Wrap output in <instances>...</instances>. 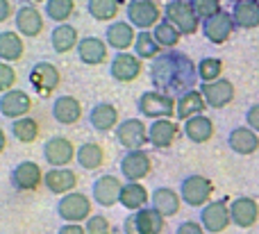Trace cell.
<instances>
[{"label":"cell","mask_w":259,"mask_h":234,"mask_svg":"<svg viewBox=\"0 0 259 234\" xmlns=\"http://www.w3.org/2000/svg\"><path fill=\"white\" fill-rule=\"evenodd\" d=\"M150 200H152V207L164 214L166 218L180 214V207H182V196H180L178 191H173L170 186H157V189L152 191Z\"/></svg>","instance_id":"27"},{"label":"cell","mask_w":259,"mask_h":234,"mask_svg":"<svg viewBox=\"0 0 259 234\" xmlns=\"http://www.w3.org/2000/svg\"><path fill=\"white\" fill-rule=\"evenodd\" d=\"M57 216L66 223H82L89 221L94 216L91 212V198L80 191H71V194L62 196L57 203Z\"/></svg>","instance_id":"5"},{"label":"cell","mask_w":259,"mask_h":234,"mask_svg":"<svg viewBox=\"0 0 259 234\" xmlns=\"http://www.w3.org/2000/svg\"><path fill=\"white\" fill-rule=\"evenodd\" d=\"M44 175L41 166L36 162H21L18 166H14L12 171V186L16 191H36L44 184Z\"/></svg>","instance_id":"14"},{"label":"cell","mask_w":259,"mask_h":234,"mask_svg":"<svg viewBox=\"0 0 259 234\" xmlns=\"http://www.w3.org/2000/svg\"><path fill=\"white\" fill-rule=\"evenodd\" d=\"M127 21L137 30H152L161 21V9L155 0H130Z\"/></svg>","instance_id":"6"},{"label":"cell","mask_w":259,"mask_h":234,"mask_svg":"<svg viewBox=\"0 0 259 234\" xmlns=\"http://www.w3.org/2000/svg\"><path fill=\"white\" fill-rule=\"evenodd\" d=\"M75 162L80 164L84 171H98V168L105 164V150H103V146L96 144V141H87V144H82L80 148H77Z\"/></svg>","instance_id":"33"},{"label":"cell","mask_w":259,"mask_h":234,"mask_svg":"<svg viewBox=\"0 0 259 234\" xmlns=\"http://www.w3.org/2000/svg\"><path fill=\"white\" fill-rule=\"evenodd\" d=\"M152 34H155L157 43H159L161 48H166V50H173L175 45L180 43V39H182V32H180L170 21H166V18L152 27Z\"/></svg>","instance_id":"39"},{"label":"cell","mask_w":259,"mask_h":234,"mask_svg":"<svg viewBox=\"0 0 259 234\" xmlns=\"http://www.w3.org/2000/svg\"><path fill=\"white\" fill-rule=\"evenodd\" d=\"M50 45H53L55 53L66 55V53H71L73 48L77 50V45H80V34H77V30L73 25L59 23L53 30V34H50Z\"/></svg>","instance_id":"29"},{"label":"cell","mask_w":259,"mask_h":234,"mask_svg":"<svg viewBox=\"0 0 259 234\" xmlns=\"http://www.w3.org/2000/svg\"><path fill=\"white\" fill-rule=\"evenodd\" d=\"M180 134V125L173 123L170 118H155V121L148 125V141H150L152 148H170L175 144Z\"/></svg>","instance_id":"19"},{"label":"cell","mask_w":259,"mask_h":234,"mask_svg":"<svg viewBox=\"0 0 259 234\" xmlns=\"http://www.w3.org/2000/svg\"><path fill=\"white\" fill-rule=\"evenodd\" d=\"M207 230L202 227V223H196V221H184L175 227V234H205Z\"/></svg>","instance_id":"45"},{"label":"cell","mask_w":259,"mask_h":234,"mask_svg":"<svg viewBox=\"0 0 259 234\" xmlns=\"http://www.w3.org/2000/svg\"><path fill=\"white\" fill-rule=\"evenodd\" d=\"M23 34L12 30L0 32V59L3 62H18L25 53V43L21 39Z\"/></svg>","instance_id":"34"},{"label":"cell","mask_w":259,"mask_h":234,"mask_svg":"<svg viewBox=\"0 0 259 234\" xmlns=\"http://www.w3.org/2000/svg\"><path fill=\"white\" fill-rule=\"evenodd\" d=\"M232 18H234V25L241 27V30H252V27H259V3H257V0L234 3Z\"/></svg>","instance_id":"31"},{"label":"cell","mask_w":259,"mask_h":234,"mask_svg":"<svg viewBox=\"0 0 259 234\" xmlns=\"http://www.w3.org/2000/svg\"><path fill=\"white\" fill-rule=\"evenodd\" d=\"M87 12L96 21H114L121 12V0H89Z\"/></svg>","instance_id":"38"},{"label":"cell","mask_w":259,"mask_h":234,"mask_svg":"<svg viewBox=\"0 0 259 234\" xmlns=\"http://www.w3.org/2000/svg\"><path fill=\"white\" fill-rule=\"evenodd\" d=\"M246 123H248V127H252L259 134V105H252L246 112Z\"/></svg>","instance_id":"46"},{"label":"cell","mask_w":259,"mask_h":234,"mask_svg":"<svg viewBox=\"0 0 259 234\" xmlns=\"http://www.w3.org/2000/svg\"><path fill=\"white\" fill-rule=\"evenodd\" d=\"M75 12V0H48L46 3V16L50 21L66 23Z\"/></svg>","instance_id":"40"},{"label":"cell","mask_w":259,"mask_h":234,"mask_svg":"<svg viewBox=\"0 0 259 234\" xmlns=\"http://www.w3.org/2000/svg\"><path fill=\"white\" fill-rule=\"evenodd\" d=\"M137 109L146 118H170V116H178V100L173 96L161 93V91L155 89L139 96Z\"/></svg>","instance_id":"2"},{"label":"cell","mask_w":259,"mask_h":234,"mask_svg":"<svg viewBox=\"0 0 259 234\" xmlns=\"http://www.w3.org/2000/svg\"><path fill=\"white\" fill-rule=\"evenodd\" d=\"M87 234H112V223L103 214H94L89 221H84Z\"/></svg>","instance_id":"43"},{"label":"cell","mask_w":259,"mask_h":234,"mask_svg":"<svg viewBox=\"0 0 259 234\" xmlns=\"http://www.w3.org/2000/svg\"><path fill=\"white\" fill-rule=\"evenodd\" d=\"M161 45L157 43L152 30H139L137 41H134V55L139 59H157L161 55Z\"/></svg>","instance_id":"36"},{"label":"cell","mask_w":259,"mask_h":234,"mask_svg":"<svg viewBox=\"0 0 259 234\" xmlns=\"http://www.w3.org/2000/svg\"><path fill=\"white\" fill-rule=\"evenodd\" d=\"M121 191L123 182L116 175H100L91 186V198L100 207H114L116 203H121Z\"/></svg>","instance_id":"12"},{"label":"cell","mask_w":259,"mask_h":234,"mask_svg":"<svg viewBox=\"0 0 259 234\" xmlns=\"http://www.w3.org/2000/svg\"><path fill=\"white\" fill-rule=\"evenodd\" d=\"M230 214H232V223L237 227H252L259 221V203L250 196H239L230 203Z\"/></svg>","instance_id":"20"},{"label":"cell","mask_w":259,"mask_h":234,"mask_svg":"<svg viewBox=\"0 0 259 234\" xmlns=\"http://www.w3.org/2000/svg\"><path fill=\"white\" fill-rule=\"evenodd\" d=\"M200 223L207 232L211 234H219V232H225L228 225L232 223V214H230V200L223 198V200H211L202 207L200 212Z\"/></svg>","instance_id":"7"},{"label":"cell","mask_w":259,"mask_h":234,"mask_svg":"<svg viewBox=\"0 0 259 234\" xmlns=\"http://www.w3.org/2000/svg\"><path fill=\"white\" fill-rule=\"evenodd\" d=\"M134 25L130 21H114L109 23L107 32H105V41L109 43V48L118 50V53H125V50L134 48V41H137Z\"/></svg>","instance_id":"21"},{"label":"cell","mask_w":259,"mask_h":234,"mask_svg":"<svg viewBox=\"0 0 259 234\" xmlns=\"http://www.w3.org/2000/svg\"><path fill=\"white\" fill-rule=\"evenodd\" d=\"M77 157V148L66 136H50L44 144V159L53 168H64Z\"/></svg>","instance_id":"8"},{"label":"cell","mask_w":259,"mask_h":234,"mask_svg":"<svg viewBox=\"0 0 259 234\" xmlns=\"http://www.w3.org/2000/svg\"><path fill=\"white\" fill-rule=\"evenodd\" d=\"M14 23H16V32L23 36H39L44 32V14L34 7V5L25 3L16 9V16H14Z\"/></svg>","instance_id":"18"},{"label":"cell","mask_w":259,"mask_h":234,"mask_svg":"<svg viewBox=\"0 0 259 234\" xmlns=\"http://www.w3.org/2000/svg\"><path fill=\"white\" fill-rule=\"evenodd\" d=\"M207 107H209V105H207L202 91L191 89V91H187V93H182L178 98V118L180 121H189V118L202 114Z\"/></svg>","instance_id":"30"},{"label":"cell","mask_w":259,"mask_h":234,"mask_svg":"<svg viewBox=\"0 0 259 234\" xmlns=\"http://www.w3.org/2000/svg\"><path fill=\"white\" fill-rule=\"evenodd\" d=\"M53 118L59 125H73L82 118V105L73 96H59L53 103Z\"/></svg>","instance_id":"26"},{"label":"cell","mask_w":259,"mask_h":234,"mask_svg":"<svg viewBox=\"0 0 259 234\" xmlns=\"http://www.w3.org/2000/svg\"><path fill=\"white\" fill-rule=\"evenodd\" d=\"M57 234H87V227L80 223H66V225L59 227Z\"/></svg>","instance_id":"47"},{"label":"cell","mask_w":259,"mask_h":234,"mask_svg":"<svg viewBox=\"0 0 259 234\" xmlns=\"http://www.w3.org/2000/svg\"><path fill=\"white\" fill-rule=\"evenodd\" d=\"M200 91H202V96H205L207 105H209L211 109L228 107V105L234 100V96H237V91H234V84L230 80H225V77H221V80H214V82H202Z\"/></svg>","instance_id":"15"},{"label":"cell","mask_w":259,"mask_h":234,"mask_svg":"<svg viewBox=\"0 0 259 234\" xmlns=\"http://www.w3.org/2000/svg\"><path fill=\"white\" fill-rule=\"evenodd\" d=\"M89 123L96 132H109L118 127V109L112 103H98L91 107L89 112Z\"/></svg>","instance_id":"25"},{"label":"cell","mask_w":259,"mask_h":234,"mask_svg":"<svg viewBox=\"0 0 259 234\" xmlns=\"http://www.w3.org/2000/svg\"><path fill=\"white\" fill-rule=\"evenodd\" d=\"M184 136L193 144H207L214 136V121L205 114L189 118V121H184Z\"/></svg>","instance_id":"28"},{"label":"cell","mask_w":259,"mask_h":234,"mask_svg":"<svg viewBox=\"0 0 259 234\" xmlns=\"http://www.w3.org/2000/svg\"><path fill=\"white\" fill-rule=\"evenodd\" d=\"M9 16H12V3L9 0H0V23L9 21Z\"/></svg>","instance_id":"49"},{"label":"cell","mask_w":259,"mask_h":234,"mask_svg":"<svg viewBox=\"0 0 259 234\" xmlns=\"http://www.w3.org/2000/svg\"><path fill=\"white\" fill-rule=\"evenodd\" d=\"M164 18L173 23V25L182 32V36L196 34L198 27H200V18H198L191 0H170V3H166Z\"/></svg>","instance_id":"3"},{"label":"cell","mask_w":259,"mask_h":234,"mask_svg":"<svg viewBox=\"0 0 259 234\" xmlns=\"http://www.w3.org/2000/svg\"><path fill=\"white\" fill-rule=\"evenodd\" d=\"M191 5L200 21H207V18L223 12V9H221V0H191Z\"/></svg>","instance_id":"42"},{"label":"cell","mask_w":259,"mask_h":234,"mask_svg":"<svg viewBox=\"0 0 259 234\" xmlns=\"http://www.w3.org/2000/svg\"><path fill=\"white\" fill-rule=\"evenodd\" d=\"M137 225H139V234H161L164 232V214L157 212L155 207H143L137 214Z\"/></svg>","instance_id":"35"},{"label":"cell","mask_w":259,"mask_h":234,"mask_svg":"<svg viewBox=\"0 0 259 234\" xmlns=\"http://www.w3.org/2000/svg\"><path fill=\"white\" fill-rule=\"evenodd\" d=\"M116 141L127 150H139L143 148L148 141V127L141 118H125V121L118 123L116 130Z\"/></svg>","instance_id":"9"},{"label":"cell","mask_w":259,"mask_h":234,"mask_svg":"<svg viewBox=\"0 0 259 234\" xmlns=\"http://www.w3.org/2000/svg\"><path fill=\"white\" fill-rule=\"evenodd\" d=\"M39 132H41L39 121L32 116L16 118V121L12 123V134H14V139L21 141V144H32V141H36Z\"/></svg>","instance_id":"37"},{"label":"cell","mask_w":259,"mask_h":234,"mask_svg":"<svg viewBox=\"0 0 259 234\" xmlns=\"http://www.w3.org/2000/svg\"><path fill=\"white\" fill-rule=\"evenodd\" d=\"M150 82L161 93H187L198 82V64L180 50H166L150 64Z\"/></svg>","instance_id":"1"},{"label":"cell","mask_w":259,"mask_h":234,"mask_svg":"<svg viewBox=\"0 0 259 234\" xmlns=\"http://www.w3.org/2000/svg\"><path fill=\"white\" fill-rule=\"evenodd\" d=\"M257 3H259V0H257Z\"/></svg>","instance_id":"52"},{"label":"cell","mask_w":259,"mask_h":234,"mask_svg":"<svg viewBox=\"0 0 259 234\" xmlns=\"http://www.w3.org/2000/svg\"><path fill=\"white\" fill-rule=\"evenodd\" d=\"M152 194H148L146 186L141 182H125L121 191V205L130 212H139V209L148 207V200Z\"/></svg>","instance_id":"32"},{"label":"cell","mask_w":259,"mask_h":234,"mask_svg":"<svg viewBox=\"0 0 259 234\" xmlns=\"http://www.w3.org/2000/svg\"><path fill=\"white\" fill-rule=\"evenodd\" d=\"M32 3H48V0H32Z\"/></svg>","instance_id":"50"},{"label":"cell","mask_w":259,"mask_h":234,"mask_svg":"<svg viewBox=\"0 0 259 234\" xmlns=\"http://www.w3.org/2000/svg\"><path fill=\"white\" fill-rule=\"evenodd\" d=\"M228 146H230V150L237 155H252L259 150V136H257V132L248 125L234 127L228 134Z\"/></svg>","instance_id":"24"},{"label":"cell","mask_w":259,"mask_h":234,"mask_svg":"<svg viewBox=\"0 0 259 234\" xmlns=\"http://www.w3.org/2000/svg\"><path fill=\"white\" fill-rule=\"evenodd\" d=\"M234 3H243V0H234Z\"/></svg>","instance_id":"51"},{"label":"cell","mask_w":259,"mask_h":234,"mask_svg":"<svg viewBox=\"0 0 259 234\" xmlns=\"http://www.w3.org/2000/svg\"><path fill=\"white\" fill-rule=\"evenodd\" d=\"M143 71V64L132 53H116L109 62V75L116 82H134Z\"/></svg>","instance_id":"13"},{"label":"cell","mask_w":259,"mask_h":234,"mask_svg":"<svg viewBox=\"0 0 259 234\" xmlns=\"http://www.w3.org/2000/svg\"><path fill=\"white\" fill-rule=\"evenodd\" d=\"M221 73H223V62L219 57H205L198 64V77L202 82H214L221 80Z\"/></svg>","instance_id":"41"},{"label":"cell","mask_w":259,"mask_h":234,"mask_svg":"<svg viewBox=\"0 0 259 234\" xmlns=\"http://www.w3.org/2000/svg\"><path fill=\"white\" fill-rule=\"evenodd\" d=\"M44 184L50 194L55 196H66L71 191H75L77 186V175L71 171V168H50L44 175Z\"/></svg>","instance_id":"23"},{"label":"cell","mask_w":259,"mask_h":234,"mask_svg":"<svg viewBox=\"0 0 259 234\" xmlns=\"http://www.w3.org/2000/svg\"><path fill=\"white\" fill-rule=\"evenodd\" d=\"M234 18H232V12H221L216 14V16L207 18V21H202V34H205L207 41H211V43L221 45L225 43V41L232 36L234 32Z\"/></svg>","instance_id":"16"},{"label":"cell","mask_w":259,"mask_h":234,"mask_svg":"<svg viewBox=\"0 0 259 234\" xmlns=\"http://www.w3.org/2000/svg\"><path fill=\"white\" fill-rule=\"evenodd\" d=\"M32 109V98L21 89H9L0 96V114L5 118H23Z\"/></svg>","instance_id":"17"},{"label":"cell","mask_w":259,"mask_h":234,"mask_svg":"<svg viewBox=\"0 0 259 234\" xmlns=\"http://www.w3.org/2000/svg\"><path fill=\"white\" fill-rule=\"evenodd\" d=\"M180 196H182V203L189 207H205L207 203H211L214 184L205 175H187L180 182Z\"/></svg>","instance_id":"4"},{"label":"cell","mask_w":259,"mask_h":234,"mask_svg":"<svg viewBox=\"0 0 259 234\" xmlns=\"http://www.w3.org/2000/svg\"><path fill=\"white\" fill-rule=\"evenodd\" d=\"M107 45V41L98 39V36H84V39H80V45H77V57L87 66H100L109 57Z\"/></svg>","instance_id":"22"},{"label":"cell","mask_w":259,"mask_h":234,"mask_svg":"<svg viewBox=\"0 0 259 234\" xmlns=\"http://www.w3.org/2000/svg\"><path fill=\"white\" fill-rule=\"evenodd\" d=\"M14 82H16V71H14L12 66H9V62H3L0 64V91H9L14 86Z\"/></svg>","instance_id":"44"},{"label":"cell","mask_w":259,"mask_h":234,"mask_svg":"<svg viewBox=\"0 0 259 234\" xmlns=\"http://www.w3.org/2000/svg\"><path fill=\"white\" fill-rule=\"evenodd\" d=\"M123 234H139V225H137V216L130 214V216L123 221Z\"/></svg>","instance_id":"48"},{"label":"cell","mask_w":259,"mask_h":234,"mask_svg":"<svg viewBox=\"0 0 259 234\" xmlns=\"http://www.w3.org/2000/svg\"><path fill=\"white\" fill-rule=\"evenodd\" d=\"M30 84L34 86V91L39 96H50L62 82V75H59L57 66H53L50 62H36L34 66L30 68Z\"/></svg>","instance_id":"10"},{"label":"cell","mask_w":259,"mask_h":234,"mask_svg":"<svg viewBox=\"0 0 259 234\" xmlns=\"http://www.w3.org/2000/svg\"><path fill=\"white\" fill-rule=\"evenodd\" d=\"M152 171V159L143 148L127 150L125 157L121 159V173L127 182H141Z\"/></svg>","instance_id":"11"}]
</instances>
